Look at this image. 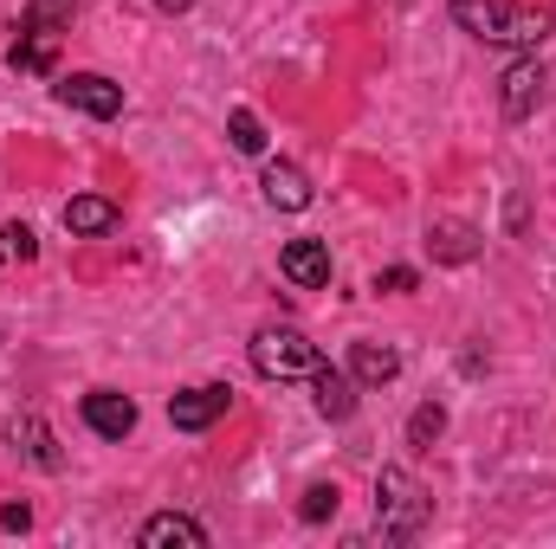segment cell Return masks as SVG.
Returning <instances> with one entry per match:
<instances>
[{"label":"cell","mask_w":556,"mask_h":549,"mask_svg":"<svg viewBox=\"0 0 556 549\" xmlns=\"http://www.w3.org/2000/svg\"><path fill=\"white\" fill-rule=\"evenodd\" d=\"M453 20L485 46H538L551 33V7H505V0H453Z\"/></svg>","instance_id":"obj_1"},{"label":"cell","mask_w":556,"mask_h":549,"mask_svg":"<svg viewBox=\"0 0 556 549\" xmlns=\"http://www.w3.org/2000/svg\"><path fill=\"white\" fill-rule=\"evenodd\" d=\"M427 518H433L427 485L408 465H382V478H376V524H382V537L389 544H415L420 531H427Z\"/></svg>","instance_id":"obj_2"},{"label":"cell","mask_w":556,"mask_h":549,"mask_svg":"<svg viewBox=\"0 0 556 549\" xmlns=\"http://www.w3.org/2000/svg\"><path fill=\"white\" fill-rule=\"evenodd\" d=\"M317 343L298 330V323H266L260 336H253V369L266 375V382H298V375H317Z\"/></svg>","instance_id":"obj_3"},{"label":"cell","mask_w":556,"mask_h":549,"mask_svg":"<svg viewBox=\"0 0 556 549\" xmlns=\"http://www.w3.org/2000/svg\"><path fill=\"white\" fill-rule=\"evenodd\" d=\"M52 91H59L65 111H85V117H98V124H111V117L124 111V85H111L104 72H72V78H59Z\"/></svg>","instance_id":"obj_4"},{"label":"cell","mask_w":556,"mask_h":549,"mask_svg":"<svg viewBox=\"0 0 556 549\" xmlns=\"http://www.w3.org/2000/svg\"><path fill=\"white\" fill-rule=\"evenodd\" d=\"M227 408H233V388H214V382H207V388H181V395L168 401V420H175L181 433H207Z\"/></svg>","instance_id":"obj_5"},{"label":"cell","mask_w":556,"mask_h":549,"mask_svg":"<svg viewBox=\"0 0 556 549\" xmlns=\"http://www.w3.org/2000/svg\"><path fill=\"white\" fill-rule=\"evenodd\" d=\"M427 253H433L440 266H472V259L485 253V240H479L472 220H433V227H427Z\"/></svg>","instance_id":"obj_6"},{"label":"cell","mask_w":556,"mask_h":549,"mask_svg":"<svg viewBox=\"0 0 556 549\" xmlns=\"http://www.w3.org/2000/svg\"><path fill=\"white\" fill-rule=\"evenodd\" d=\"M85 426H91L98 439H124V433L137 426V401L117 395V388H91V395H85Z\"/></svg>","instance_id":"obj_7"},{"label":"cell","mask_w":556,"mask_h":549,"mask_svg":"<svg viewBox=\"0 0 556 549\" xmlns=\"http://www.w3.org/2000/svg\"><path fill=\"white\" fill-rule=\"evenodd\" d=\"M538 98H544V65H538V59H518V65L505 72V91H498L505 117H511V124H525V117L538 111Z\"/></svg>","instance_id":"obj_8"},{"label":"cell","mask_w":556,"mask_h":549,"mask_svg":"<svg viewBox=\"0 0 556 549\" xmlns=\"http://www.w3.org/2000/svg\"><path fill=\"white\" fill-rule=\"evenodd\" d=\"M266 201H273L278 214H304L311 207V175L298 168V162H266Z\"/></svg>","instance_id":"obj_9"},{"label":"cell","mask_w":556,"mask_h":549,"mask_svg":"<svg viewBox=\"0 0 556 549\" xmlns=\"http://www.w3.org/2000/svg\"><path fill=\"white\" fill-rule=\"evenodd\" d=\"M278 266H285L291 284L317 291V284H330V246H324V240H291V246L278 253Z\"/></svg>","instance_id":"obj_10"},{"label":"cell","mask_w":556,"mask_h":549,"mask_svg":"<svg viewBox=\"0 0 556 549\" xmlns=\"http://www.w3.org/2000/svg\"><path fill=\"white\" fill-rule=\"evenodd\" d=\"M137 544L142 549H201L207 544V531H201V524H194V518H181V511H162V518H149V524H142L137 531Z\"/></svg>","instance_id":"obj_11"},{"label":"cell","mask_w":556,"mask_h":549,"mask_svg":"<svg viewBox=\"0 0 556 549\" xmlns=\"http://www.w3.org/2000/svg\"><path fill=\"white\" fill-rule=\"evenodd\" d=\"M117 220H124V207H117V201H104V194H78V201H65V227H72V233H85V240L117 233Z\"/></svg>","instance_id":"obj_12"},{"label":"cell","mask_w":556,"mask_h":549,"mask_svg":"<svg viewBox=\"0 0 556 549\" xmlns=\"http://www.w3.org/2000/svg\"><path fill=\"white\" fill-rule=\"evenodd\" d=\"M350 375H356V388H389L402 375V356L389 343H356L350 349Z\"/></svg>","instance_id":"obj_13"},{"label":"cell","mask_w":556,"mask_h":549,"mask_svg":"<svg viewBox=\"0 0 556 549\" xmlns=\"http://www.w3.org/2000/svg\"><path fill=\"white\" fill-rule=\"evenodd\" d=\"M311 395H317V413H324V420H350V413H356V375H343V369H324V362H317Z\"/></svg>","instance_id":"obj_14"},{"label":"cell","mask_w":556,"mask_h":549,"mask_svg":"<svg viewBox=\"0 0 556 549\" xmlns=\"http://www.w3.org/2000/svg\"><path fill=\"white\" fill-rule=\"evenodd\" d=\"M52 59H59V33H39V26H26V33L13 39V52H7V65L26 72V78H46Z\"/></svg>","instance_id":"obj_15"},{"label":"cell","mask_w":556,"mask_h":549,"mask_svg":"<svg viewBox=\"0 0 556 549\" xmlns=\"http://www.w3.org/2000/svg\"><path fill=\"white\" fill-rule=\"evenodd\" d=\"M13 446H20L39 472H59V465H65V452H59V439L46 433V420H39V413H20V420H13Z\"/></svg>","instance_id":"obj_16"},{"label":"cell","mask_w":556,"mask_h":549,"mask_svg":"<svg viewBox=\"0 0 556 549\" xmlns=\"http://www.w3.org/2000/svg\"><path fill=\"white\" fill-rule=\"evenodd\" d=\"M446 433V408L440 401H420L415 413H408V446H433Z\"/></svg>","instance_id":"obj_17"},{"label":"cell","mask_w":556,"mask_h":549,"mask_svg":"<svg viewBox=\"0 0 556 549\" xmlns=\"http://www.w3.org/2000/svg\"><path fill=\"white\" fill-rule=\"evenodd\" d=\"M72 13H78V0H26V26H39V33L72 26Z\"/></svg>","instance_id":"obj_18"},{"label":"cell","mask_w":556,"mask_h":549,"mask_svg":"<svg viewBox=\"0 0 556 549\" xmlns=\"http://www.w3.org/2000/svg\"><path fill=\"white\" fill-rule=\"evenodd\" d=\"M227 137H233L240 155H260V149H266V124H260L253 111H233V117H227Z\"/></svg>","instance_id":"obj_19"},{"label":"cell","mask_w":556,"mask_h":549,"mask_svg":"<svg viewBox=\"0 0 556 549\" xmlns=\"http://www.w3.org/2000/svg\"><path fill=\"white\" fill-rule=\"evenodd\" d=\"M298 518H304V524L337 518V485H311V491H304V505H298Z\"/></svg>","instance_id":"obj_20"},{"label":"cell","mask_w":556,"mask_h":549,"mask_svg":"<svg viewBox=\"0 0 556 549\" xmlns=\"http://www.w3.org/2000/svg\"><path fill=\"white\" fill-rule=\"evenodd\" d=\"M0 253H7V259H39L33 227H20V220H13V227H0Z\"/></svg>","instance_id":"obj_21"},{"label":"cell","mask_w":556,"mask_h":549,"mask_svg":"<svg viewBox=\"0 0 556 549\" xmlns=\"http://www.w3.org/2000/svg\"><path fill=\"white\" fill-rule=\"evenodd\" d=\"M420 278H415V266H389V272H376V291H395V297H402V291H415Z\"/></svg>","instance_id":"obj_22"},{"label":"cell","mask_w":556,"mask_h":549,"mask_svg":"<svg viewBox=\"0 0 556 549\" xmlns=\"http://www.w3.org/2000/svg\"><path fill=\"white\" fill-rule=\"evenodd\" d=\"M26 524H33V511H26V505H7V511H0V531H26Z\"/></svg>","instance_id":"obj_23"},{"label":"cell","mask_w":556,"mask_h":549,"mask_svg":"<svg viewBox=\"0 0 556 549\" xmlns=\"http://www.w3.org/2000/svg\"><path fill=\"white\" fill-rule=\"evenodd\" d=\"M155 7H162V13H188L194 0H155Z\"/></svg>","instance_id":"obj_24"}]
</instances>
